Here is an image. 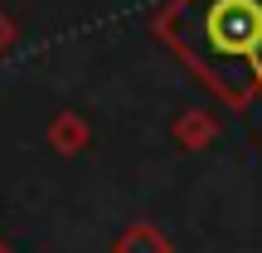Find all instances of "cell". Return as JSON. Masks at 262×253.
I'll return each mask as SVG.
<instances>
[{"instance_id":"1","label":"cell","mask_w":262,"mask_h":253,"mask_svg":"<svg viewBox=\"0 0 262 253\" xmlns=\"http://www.w3.org/2000/svg\"><path fill=\"white\" fill-rule=\"evenodd\" d=\"M165 39L228 103L262 88V0H180L165 15Z\"/></svg>"}]
</instances>
